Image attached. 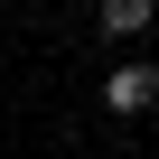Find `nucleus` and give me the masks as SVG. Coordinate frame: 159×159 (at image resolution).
Returning a JSON list of instances; mask_svg holds the SVG:
<instances>
[{"label": "nucleus", "mask_w": 159, "mask_h": 159, "mask_svg": "<svg viewBox=\"0 0 159 159\" xmlns=\"http://www.w3.org/2000/svg\"><path fill=\"white\" fill-rule=\"evenodd\" d=\"M150 19H159V0H94V28L103 38H140Z\"/></svg>", "instance_id": "2"}, {"label": "nucleus", "mask_w": 159, "mask_h": 159, "mask_svg": "<svg viewBox=\"0 0 159 159\" xmlns=\"http://www.w3.org/2000/svg\"><path fill=\"white\" fill-rule=\"evenodd\" d=\"M159 103V66H112V84H103V112H122V122H140Z\"/></svg>", "instance_id": "1"}]
</instances>
